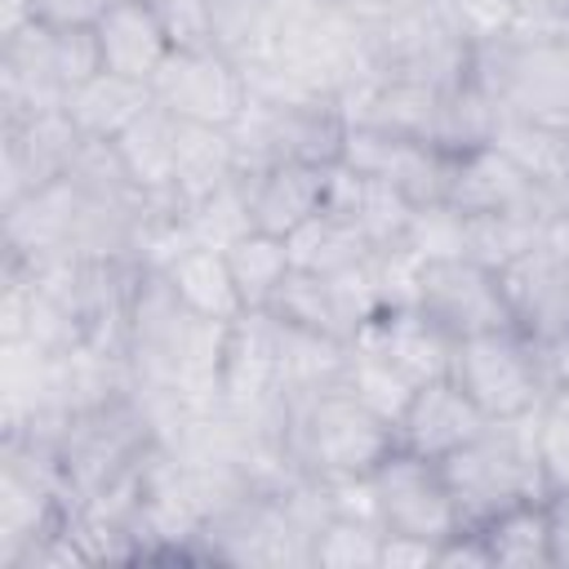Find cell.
<instances>
[{
	"instance_id": "cell-1",
	"label": "cell",
	"mask_w": 569,
	"mask_h": 569,
	"mask_svg": "<svg viewBox=\"0 0 569 569\" xmlns=\"http://www.w3.org/2000/svg\"><path fill=\"white\" fill-rule=\"evenodd\" d=\"M471 80L498 116L569 129V22H511L471 40Z\"/></svg>"
},
{
	"instance_id": "cell-2",
	"label": "cell",
	"mask_w": 569,
	"mask_h": 569,
	"mask_svg": "<svg viewBox=\"0 0 569 569\" xmlns=\"http://www.w3.org/2000/svg\"><path fill=\"white\" fill-rule=\"evenodd\" d=\"M284 445L302 476L333 485L369 476L396 449V427L338 378L284 405Z\"/></svg>"
},
{
	"instance_id": "cell-3",
	"label": "cell",
	"mask_w": 569,
	"mask_h": 569,
	"mask_svg": "<svg viewBox=\"0 0 569 569\" xmlns=\"http://www.w3.org/2000/svg\"><path fill=\"white\" fill-rule=\"evenodd\" d=\"M538 413L485 422L480 436H471L462 449L440 458V471L462 525H480L516 502L547 493L542 462H538Z\"/></svg>"
},
{
	"instance_id": "cell-4",
	"label": "cell",
	"mask_w": 569,
	"mask_h": 569,
	"mask_svg": "<svg viewBox=\"0 0 569 569\" xmlns=\"http://www.w3.org/2000/svg\"><path fill=\"white\" fill-rule=\"evenodd\" d=\"M369 76L453 84L471 71V36L449 0H396L365 18Z\"/></svg>"
},
{
	"instance_id": "cell-5",
	"label": "cell",
	"mask_w": 569,
	"mask_h": 569,
	"mask_svg": "<svg viewBox=\"0 0 569 569\" xmlns=\"http://www.w3.org/2000/svg\"><path fill=\"white\" fill-rule=\"evenodd\" d=\"M271 67L298 84L302 93L347 98L360 80H369L365 22L342 0H298L284 4L280 44Z\"/></svg>"
},
{
	"instance_id": "cell-6",
	"label": "cell",
	"mask_w": 569,
	"mask_h": 569,
	"mask_svg": "<svg viewBox=\"0 0 569 569\" xmlns=\"http://www.w3.org/2000/svg\"><path fill=\"white\" fill-rule=\"evenodd\" d=\"M102 71L93 27L36 22L0 40V116L62 111L67 93Z\"/></svg>"
},
{
	"instance_id": "cell-7",
	"label": "cell",
	"mask_w": 569,
	"mask_h": 569,
	"mask_svg": "<svg viewBox=\"0 0 569 569\" xmlns=\"http://www.w3.org/2000/svg\"><path fill=\"white\" fill-rule=\"evenodd\" d=\"M449 378L471 396V405L489 422L533 418L551 400V373H547L542 342H533L516 325L453 342Z\"/></svg>"
},
{
	"instance_id": "cell-8",
	"label": "cell",
	"mask_w": 569,
	"mask_h": 569,
	"mask_svg": "<svg viewBox=\"0 0 569 569\" xmlns=\"http://www.w3.org/2000/svg\"><path fill=\"white\" fill-rule=\"evenodd\" d=\"M347 111L338 98L320 93H280V98H249L244 116L236 120V156L240 173L298 160V164H338L347 142Z\"/></svg>"
},
{
	"instance_id": "cell-9",
	"label": "cell",
	"mask_w": 569,
	"mask_h": 569,
	"mask_svg": "<svg viewBox=\"0 0 569 569\" xmlns=\"http://www.w3.org/2000/svg\"><path fill=\"white\" fill-rule=\"evenodd\" d=\"M413 307L453 342L511 325V307H507L498 271L467 253L422 258Z\"/></svg>"
},
{
	"instance_id": "cell-10",
	"label": "cell",
	"mask_w": 569,
	"mask_h": 569,
	"mask_svg": "<svg viewBox=\"0 0 569 569\" xmlns=\"http://www.w3.org/2000/svg\"><path fill=\"white\" fill-rule=\"evenodd\" d=\"M369 498H373V520L382 525V533L440 542L445 533L462 525L440 462L418 458L400 445L369 471Z\"/></svg>"
},
{
	"instance_id": "cell-11",
	"label": "cell",
	"mask_w": 569,
	"mask_h": 569,
	"mask_svg": "<svg viewBox=\"0 0 569 569\" xmlns=\"http://www.w3.org/2000/svg\"><path fill=\"white\" fill-rule=\"evenodd\" d=\"M151 98L173 120L236 129V120L249 107V76L218 49L191 44V49H173L164 58V67L151 80Z\"/></svg>"
},
{
	"instance_id": "cell-12",
	"label": "cell",
	"mask_w": 569,
	"mask_h": 569,
	"mask_svg": "<svg viewBox=\"0 0 569 569\" xmlns=\"http://www.w3.org/2000/svg\"><path fill=\"white\" fill-rule=\"evenodd\" d=\"M511 325L533 342H551L569 329V231L551 222V231L525 249L516 262L498 271Z\"/></svg>"
},
{
	"instance_id": "cell-13",
	"label": "cell",
	"mask_w": 569,
	"mask_h": 569,
	"mask_svg": "<svg viewBox=\"0 0 569 569\" xmlns=\"http://www.w3.org/2000/svg\"><path fill=\"white\" fill-rule=\"evenodd\" d=\"M338 164L387 182L391 191H400L409 204L422 209V204H445L453 151H440V147L422 142V138H405V133H382V129L351 124Z\"/></svg>"
},
{
	"instance_id": "cell-14",
	"label": "cell",
	"mask_w": 569,
	"mask_h": 569,
	"mask_svg": "<svg viewBox=\"0 0 569 569\" xmlns=\"http://www.w3.org/2000/svg\"><path fill=\"white\" fill-rule=\"evenodd\" d=\"M445 204L458 213H547V218L565 213L556 187L538 182L493 142L453 156Z\"/></svg>"
},
{
	"instance_id": "cell-15",
	"label": "cell",
	"mask_w": 569,
	"mask_h": 569,
	"mask_svg": "<svg viewBox=\"0 0 569 569\" xmlns=\"http://www.w3.org/2000/svg\"><path fill=\"white\" fill-rule=\"evenodd\" d=\"M80 142L84 138L67 120V111L0 116V204L58 182L71 169Z\"/></svg>"
},
{
	"instance_id": "cell-16",
	"label": "cell",
	"mask_w": 569,
	"mask_h": 569,
	"mask_svg": "<svg viewBox=\"0 0 569 569\" xmlns=\"http://www.w3.org/2000/svg\"><path fill=\"white\" fill-rule=\"evenodd\" d=\"M489 418L471 405V396L445 373L431 382H418L396 418V445L418 453V458H449L453 449H462L471 436H480Z\"/></svg>"
},
{
	"instance_id": "cell-17",
	"label": "cell",
	"mask_w": 569,
	"mask_h": 569,
	"mask_svg": "<svg viewBox=\"0 0 569 569\" xmlns=\"http://www.w3.org/2000/svg\"><path fill=\"white\" fill-rule=\"evenodd\" d=\"M329 173H333V164H298V160L244 169L240 187H244V200H249L253 231L289 240L302 222H311L325 209Z\"/></svg>"
},
{
	"instance_id": "cell-18",
	"label": "cell",
	"mask_w": 569,
	"mask_h": 569,
	"mask_svg": "<svg viewBox=\"0 0 569 569\" xmlns=\"http://www.w3.org/2000/svg\"><path fill=\"white\" fill-rule=\"evenodd\" d=\"M351 342L373 351L378 360H387L413 387L431 382V378H445L449 356H453V338H445L418 307H382Z\"/></svg>"
},
{
	"instance_id": "cell-19",
	"label": "cell",
	"mask_w": 569,
	"mask_h": 569,
	"mask_svg": "<svg viewBox=\"0 0 569 569\" xmlns=\"http://www.w3.org/2000/svg\"><path fill=\"white\" fill-rule=\"evenodd\" d=\"M93 40H98L102 71H116L138 84H151L164 58L173 53V40L151 0H116L93 22Z\"/></svg>"
},
{
	"instance_id": "cell-20",
	"label": "cell",
	"mask_w": 569,
	"mask_h": 569,
	"mask_svg": "<svg viewBox=\"0 0 569 569\" xmlns=\"http://www.w3.org/2000/svg\"><path fill=\"white\" fill-rule=\"evenodd\" d=\"M325 209H333L342 222H351L373 249H391V244L405 240L409 218H413L418 204H409L400 191H391L387 182H378L369 173H356L347 164H333Z\"/></svg>"
},
{
	"instance_id": "cell-21",
	"label": "cell",
	"mask_w": 569,
	"mask_h": 569,
	"mask_svg": "<svg viewBox=\"0 0 569 569\" xmlns=\"http://www.w3.org/2000/svg\"><path fill=\"white\" fill-rule=\"evenodd\" d=\"M280 0H209V49L231 58L240 71H258L280 44Z\"/></svg>"
},
{
	"instance_id": "cell-22",
	"label": "cell",
	"mask_w": 569,
	"mask_h": 569,
	"mask_svg": "<svg viewBox=\"0 0 569 569\" xmlns=\"http://www.w3.org/2000/svg\"><path fill=\"white\" fill-rule=\"evenodd\" d=\"M160 276L169 280V289L178 293V302L204 320H218V325H231L244 316V302H240V289L231 280V267H227V253L222 249H204V244H187L182 253H173Z\"/></svg>"
},
{
	"instance_id": "cell-23",
	"label": "cell",
	"mask_w": 569,
	"mask_h": 569,
	"mask_svg": "<svg viewBox=\"0 0 569 569\" xmlns=\"http://www.w3.org/2000/svg\"><path fill=\"white\" fill-rule=\"evenodd\" d=\"M124 173L147 196H173V147H178V120L151 98L116 138H111Z\"/></svg>"
},
{
	"instance_id": "cell-24",
	"label": "cell",
	"mask_w": 569,
	"mask_h": 569,
	"mask_svg": "<svg viewBox=\"0 0 569 569\" xmlns=\"http://www.w3.org/2000/svg\"><path fill=\"white\" fill-rule=\"evenodd\" d=\"M240 178V156L231 129L218 124H191L178 120V147H173V196L178 204H191L227 182Z\"/></svg>"
},
{
	"instance_id": "cell-25",
	"label": "cell",
	"mask_w": 569,
	"mask_h": 569,
	"mask_svg": "<svg viewBox=\"0 0 569 569\" xmlns=\"http://www.w3.org/2000/svg\"><path fill=\"white\" fill-rule=\"evenodd\" d=\"M147 102H151V84L124 80L116 71H98V76H89L84 84H76L67 93V107L62 111L80 129V138L111 142Z\"/></svg>"
},
{
	"instance_id": "cell-26",
	"label": "cell",
	"mask_w": 569,
	"mask_h": 569,
	"mask_svg": "<svg viewBox=\"0 0 569 569\" xmlns=\"http://www.w3.org/2000/svg\"><path fill=\"white\" fill-rule=\"evenodd\" d=\"M485 547H489V565L493 569H551V538H547V493L516 502L489 520L476 525Z\"/></svg>"
},
{
	"instance_id": "cell-27",
	"label": "cell",
	"mask_w": 569,
	"mask_h": 569,
	"mask_svg": "<svg viewBox=\"0 0 569 569\" xmlns=\"http://www.w3.org/2000/svg\"><path fill=\"white\" fill-rule=\"evenodd\" d=\"M227 267H231L244 311H267L276 302L280 284L293 276V253H289V240L249 231L227 249Z\"/></svg>"
},
{
	"instance_id": "cell-28",
	"label": "cell",
	"mask_w": 569,
	"mask_h": 569,
	"mask_svg": "<svg viewBox=\"0 0 569 569\" xmlns=\"http://www.w3.org/2000/svg\"><path fill=\"white\" fill-rule=\"evenodd\" d=\"M556 218L547 213H462V253L502 271L525 249H533Z\"/></svg>"
},
{
	"instance_id": "cell-29",
	"label": "cell",
	"mask_w": 569,
	"mask_h": 569,
	"mask_svg": "<svg viewBox=\"0 0 569 569\" xmlns=\"http://www.w3.org/2000/svg\"><path fill=\"white\" fill-rule=\"evenodd\" d=\"M289 253H293V267H298V271L333 276V271L360 267V262L373 258L378 249H373L351 222H342L333 209H320L311 222H302V227L289 236Z\"/></svg>"
},
{
	"instance_id": "cell-30",
	"label": "cell",
	"mask_w": 569,
	"mask_h": 569,
	"mask_svg": "<svg viewBox=\"0 0 569 569\" xmlns=\"http://www.w3.org/2000/svg\"><path fill=\"white\" fill-rule=\"evenodd\" d=\"M382 525L333 511L311 538V569H382Z\"/></svg>"
},
{
	"instance_id": "cell-31",
	"label": "cell",
	"mask_w": 569,
	"mask_h": 569,
	"mask_svg": "<svg viewBox=\"0 0 569 569\" xmlns=\"http://www.w3.org/2000/svg\"><path fill=\"white\" fill-rule=\"evenodd\" d=\"M182 227H187V240L191 244H204V249H231L240 236L253 231V218H249V200H244V187L240 178L182 204Z\"/></svg>"
},
{
	"instance_id": "cell-32",
	"label": "cell",
	"mask_w": 569,
	"mask_h": 569,
	"mask_svg": "<svg viewBox=\"0 0 569 569\" xmlns=\"http://www.w3.org/2000/svg\"><path fill=\"white\" fill-rule=\"evenodd\" d=\"M342 387H351V391H356L373 413H382L391 427H396V418H400V409H405V400H409V391H413L409 378H400L387 360H378L373 351H365V347H356V342H347Z\"/></svg>"
},
{
	"instance_id": "cell-33",
	"label": "cell",
	"mask_w": 569,
	"mask_h": 569,
	"mask_svg": "<svg viewBox=\"0 0 569 569\" xmlns=\"http://www.w3.org/2000/svg\"><path fill=\"white\" fill-rule=\"evenodd\" d=\"M538 462H542L547 493L569 489V413L556 405H542L538 413Z\"/></svg>"
},
{
	"instance_id": "cell-34",
	"label": "cell",
	"mask_w": 569,
	"mask_h": 569,
	"mask_svg": "<svg viewBox=\"0 0 569 569\" xmlns=\"http://www.w3.org/2000/svg\"><path fill=\"white\" fill-rule=\"evenodd\" d=\"M436 569H493L480 529L476 525H458L453 533H445L436 542Z\"/></svg>"
},
{
	"instance_id": "cell-35",
	"label": "cell",
	"mask_w": 569,
	"mask_h": 569,
	"mask_svg": "<svg viewBox=\"0 0 569 569\" xmlns=\"http://www.w3.org/2000/svg\"><path fill=\"white\" fill-rule=\"evenodd\" d=\"M116 0H36L40 22L49 27H93Z\"/></svg>"
},
{
	"instance_id": "cell-36",
	"label": "cell",
	"mask_w": 569,
	"mask_h": 569,
	"mask_svg": "<svg viewBox=\"0 0 569 569\" xmlns=\"http://www.w3.org/2000/svg\"><path fill=\"white\" fill-rule=\"evenodd\" d=\"M547 538H551V569H569V489L547 493Z\"/></svg>"
},
{
	"instance_id": "cell-37",
	"label": "cell",
	"mask_w": 569,
	"mask_h": 569,
	"mask_svg": "<svg viewBox=\"0 0 569 569\" xmlns=\"http://www.w3.org/2000/svg\"><path fill=\"white\" fill-rule=\"evenodd\" d=\"M400 565H436V542L387 533L382 538V569H400Z\"/></svg>"
},
{
	"instance_id": "cell-38",
	"label": "cell",
	"mask_w": 569,
	"mask_h": 569,
	"mask_svg": "<svg viewBox=\"0 0 569 569\" xmlns=\"http://www.w3.org/2000/svg\"><path fill=\"white\" fill-rule=\"evenodd\" d=\"M516 22H569V0H502Z\"/></svg>"
},
{
	"instance_id": "cell-39",
	"label": "cell",
	"mask_w": 569,
	"mask_h": 569,
	"mask_svg": "<svg viewBox=\"0 0 569 569\" xmlns=\"http://www.w3.org/2000/svg\"><path fill=\"white\" fill-rule=\"evenodd\" d=\"M40 13H36V0H0V40L36 27Z\"/></svg>"
},
{
	"instance_id": "cell-40",
	"label": "cell",
	"mask_w": 569,
	"mask_h": 569,
	"mask_svg": "<svg viewBox=\"0 0 569 569\" xmlns=\"http://www.w3.org/2000/svg\"><path fill=\"white\" fill-rule=\"evenodd\" d=\"M542 356H547V373H551V391L556 387H569V329L551 342H542Z\"/></svg>"
},
{
	"instance_id": "cell-41",
	"label": "cell",
	"mask_w": 569,
	"mask_h": 569,
	"mask_svg": "<svg viewBox=\"0 0 569 569\" xmlns=\"http://www.w3.org/2000/svg\"><path fill=\"white\" fill-rule=\"evenodd\" d=\"M560 204H565V213H569V173H565V182H560Z\"/></svg>"
},
{
	"instance_id": "cell-42",
	"label": "cell",
	"mask_w": 569,
	"mask_h": 569,
	"mask_svg": "<svg viewBox=\"0 0 569 569\" xmlns=\"http://www.w3.org/2000/svg\"><path fill=\"white\" fill-rule=\"evenodd\" d=\"M280 4H298V0H280Z\"/></svg>"
}]
</instances>
